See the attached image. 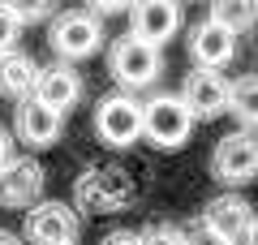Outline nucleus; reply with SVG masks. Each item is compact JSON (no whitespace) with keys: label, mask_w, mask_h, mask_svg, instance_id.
<instances>
[{"label":"nucleus","mask_w":258,"mask_h":245,"mask_svg":"<svg viewBox=\"0 0 258 245\" xmlns=\"http://www.w3.org/2000/svg\"><path fill=\"white\" fill-rule=\"evenodd\" d=\"M52 52L60 56V65H74V60H86V56L99 52L103 43V30H99V18L86 9H69L52 22Z\"/></svg>","instance_id":"39448f33"},{"label":"nucleus","mask_w":258,"mask_h":245,"mask_svg":"<svg viewBox=\"0 0 258 245\" xmlns=\"http://www.w3.org/2000/svg\"><path fill=\"white\" fill-rule=\"evenodd\" d=\"M86 5H91L86 13H95V18H116V13H129L134 0H86Z\"/></svg>","instance_id":"4be33fe9"},{"label":"nucleus","mask_w":258,"mask_h":245,"mask_svg":"<svg viewBox=\"0 0 258 245\" xmlns=\"http://www.w3.org/2000/svg\"><path fill=\"white\" fill-rule=\"evenodd\" d=\"M228 112L237 116L241 129H258V73L228 82Z\"/></svg>","instance_id":"f3484780"},{"label":"nucleus","mask_w":258,"mask_h":245,"mask_svg":"<svg viewBox=\"0 0 258 245\" xmlns=\"http://www.w3.org/2000/svg\"><path fill=\"white\" fill-rule=\"evenodd\" d=\"M13 129H18V138L26 146H35V151H43V146H56L64 134V116L60 112H52L47 103L39 99H22L18 112H13Z\"/></svg>","instance_id":"9b49d317"},{"label":"nucleus","mask_w":258,"mask_h":245,"mask_svg":"<svg viewBox=\"0 0 258 245\" xmlns=\"http://www.w3.org/2000/svg\"><path fill=\"white\" fill-rule=\"evenodd\" d=\"M18 39H22V22L13 18L5 5H0V56H9L18 52Z\"/></svg>","instance_id":"6ab92c4d"},{"label":"nucleus","mask_w":258,"mask_h":245,"mask_svg":"<svg viewBox=\"0 0 258 245\" xmlns=\"http://www.w3.org/2000/svg\"><path fill=\"white\" fill-rule=\"evenodd\" d=\"M82 219L69 202H35L22 224V241L30 245H78Z\"/></svg>","instance_id":"20e7f679"},{"label":"nucleus","mask_w":258,"mask_h":245,"mask_svg":"<svg viewBox=\"0 0 258 245\" xmlns=\"http://www.w3.org/2000/svg\"><path fill=\"white\" fill-rule=\"evenodd\" d=\"M30 99H39V103H47L52 112H74V103L82 99V78H78L69 65H47V69H39V78H35V95Z\"/></svg>","instance_id":"4468645a"},{"label":"nucleus","mask_w":258,"mask_h":245,"mask_svg":"<svg viewBox=\"0 0 258 245\" xmlns=\"http://www.w3.org/2000/svg\"><path fill=\"white\" fill-rule=\"evenodd\" d=\"M43 168L35 159H9L0 168V207H13V211H26L39 202L43 194Z\"/></svg>","instance_id":"9d476101"},{"label":"nucleus","mask_w":258,"mask_h":245,"mask_svg":"<svg viewBox=\"0 0 258 245\" xmlns=\"http://www.w3.org/2000/svg\"><path fill=\"white\" fill-rule=\"evenodd\" d=\"M181 103L194 120H215L228 112V78L220 69H194L181 86Z\"/></svg>","instance_id":"1a4fd4ad"},{"label":"nucleus","mask_w":258,"mask_h":245,"mask_svg":"<svg viewBox=\"0 0 258 245\" xmlns=\"http://www.w3.org/2000/svg\"><path fill=\"white\" fill-rule=\"evenodd\" d=\"M142 236V245H181V228H172V224H151L147 232H138Z\"/></svg>","instance_id":"aec40b11"},{"label":"nucleus","mask_w":258,"mask_h":245,"mask_svg":"<svg viewBox=\"0 0 258 245\" xmlns=\"http://www.w3.org/2000/svg\"><path fill=\"white\" fill-rule=\"evenodd\" d=\"M181 245H232V241H224V236H220V232H211L207 224H194L189 232L181 236Z\"/></svg>","instance_id":"412c9836"},{"label":"nucleus","mask_w":258,"mask_h":245,"mask_svg":"<svg viewBox=\"0 0 258 245\" xmlns=\"http://www.w3.org/2000/svg\"><path fill=\"white\" fill-rule=\"evenodd\" d=\"M95 134L103 146L125 151L142 138V103L134 95H108L95 103Z\"/></svg>","instance_id":"7ed1b4c3"},{"label":"nucleus","mask_w":258,"mask_h":245,"mask_svg":"<svg viewBox=\"0 0 258 245\" xmlns=\"http://www.w3.org/2000/svg\"><path fill=\"white\" fill-rule=\"evenodd\" d=\"M245 245H258V215H254V224H249V232H245Z\"/></svg>","instance_id":"a878e982"},{"label":"nucleus","mask_w":258,"mask_h":245,"mask_svg":"<svg viewBox=\"0 0 258 245\" xmlns=\"http://www.w3.org/2000/svg\"><path fill=\"white\" fill-rule=\"evenodd\" d=\"M108 69H112V78H116L125 91H142V86H151V82L164 73V56H159V47H151V43H142V39L125 35V39L112 43Z\"/></svg>","instance_id":"f03ea898"},{"label":"nucleus","mask_w":258,"mask_h":245,"mask_svg":"<svg viewBox=\"0 0 258 245\" xmlns=\"http://www.w3.org/2000/svg\"><path fill=\"white\" fill-rule=\"evenodd\" d=\"M211 172L224 185H249L258 176V134L237 129V134L220 138V146L211 155Z\"/></svg>","instance_id":"423d86ee"},{"label":"nucleus","mask_w":258,"mask_h":245,"mask_svg":"<svg viewBox=\"0 0 258 245\" xmlns=\"http://www.w3.org/2000/svg\"><path fill=\"white\" fill-rule=\"evenodd\" d=\"M181 30V5L176 0H134L129 5V35L151 47H164Z\"/></svg>","instance_id":"0eeeda50"},{"label":"nucleus","mask_w":258,"mask_h":245,"mask_svg":"<svg viewBox=\"0 0 258 245\" xmlns=\"http://www.w3.org/2000/svg\"><path fill=\"white\" fill-rule=\"evenodd\" d=\"M189 56H194L198 69H224V65L237 56V35L207 18V22H198L194 35H189Z\"/></svg>","instance_id":"ddd939ff"},{"label":"nucleus","mask_w":258,"mask_h":245,"mask_svg":"<svg viewBox=\"0 0 258 245\" xmlns=\"http://www.w3.org/2000/svg\"><path fill=\"white\" fill-rule=\"evenodd\" d=\"M207 5H211L207 18L220 22V26L232 30V35H245V30L258 26V0H207Z\"/></svg>","instance_id":"dca6fc26"},{"label":"nucleus","mask_w":258,"mask_h":245,"mask_svg":"<svg viewBox=\"0 0 258 245\" xmlns=\"http://www.w3.org/2000/svg\"><path fill=\"white\" fill-rule=\"evenodd\" d=\"M35 78H39V65L30 60L26 52H9L0 56V95L5 99H30L35 95Z\"/></svg>","instance_id":"2eb2a0df"},{"label":"nucleus","mask_w":258,"mask_h":245,"mask_svg":"<svg viewBox=\"0 0 258 245\" xmlns=\"http://www.w3.org/2000/svg\"><path fill=\"white\" fill-rule=\"evenodd\" d=\"M0 245H26V241H22L18 232H5V228H0Z\"/></svg>","instance_id":"393cba45"},{"label":"nucleus","mask_w":258,"mask_h":245,"mask_svg":"<svg viewBox=\"0 0 258 245\" xmlns=\"http://www.w3.org/2000/svg\"><path fill=\"white\" fill-rule=\"evenodd\" d=\"M198 224H207L211 232H220L224 241H245V232H249V224H254V207H249L241 194H220V198H211L203 207V219Z\"/></svg>","instance_id":"f8f14e48"},{"label":"nucleus","mask_w":258,"mask_h":245,"mask_svg":"<svg viewBox=\"0 0 258 245\" xmlns=\"http://www.w3.org/2000/svg\"><path fill=\"white\" fill-rule=\"evenodd\" d=\"M194 134V116L181 103V95H155L142 103V138L159 151H176Z\"/></svg>","instance_id":"f257e3e1"},{"label":"nucleus","mask_w":258,"mask_h":245,"mask_svg":"<svg viewBox=\"0 0 258 245\" xmlns=\"http://www.w3.org/2000/svg\"><path fill=\"white\" fill-rule=\"evenodd\" d=\"M9 159H18V155H13V134H9L5 125H0V168H5Z\"/></svg>","instance_id":"b1692460"},{"label":"nucleus","mask_w":258,"mask_h":245,"mask_svg":"<svg viewBox=\"0 0 258 245\" xmlns=\"http://www.w3.org/2000/svg\"><path fill=\"white\" fill-rule=\"evenodd\" d=\"M99 245H142V236H138V232H129V228H116V232H108Z\"/></svg>","instance_id":"5701e85b"},{"label":"nucleus","mask_w":258,"mask_h":245,"mask_svg":"<svg viewBox=\"0 0 258 245\" xmlns=\"http://www.w3.org/2000/svg\"><path fill=\"white\" fill-rule=\"evenodd\" d=\"M78 202H82L86 211H120L134 202V185H129V176L120 172V168H91V172L78 181Z\"/></svg>","instance_id":"6e6552de"},{"label":"nucleus","mask_w":258,"mask_h":245,"mask_svg":"<svg viewBox=\"0 0 258 245\" xmlns=\"http://www.w3.org/2000/svg\"><path fill=\"white\" fill-rule=\"evenodd\" d=\"M5 9L13 13V18L22 22V26H35V22H43V18H52L56 13V5L60 0H0Z\"/></svg>","instance_id":"a211bd4d"}]
</instances>
